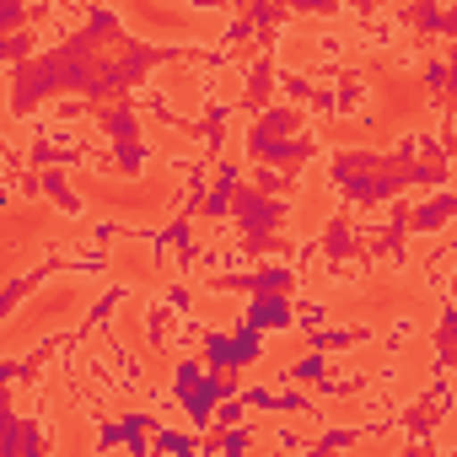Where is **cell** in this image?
I'll return each instance as SVG.
<instances>
[{
	"mask_svg": "<svg viewBox=\"0 0 457 457\" xmlns=\"http://www.w3.org/2000/svg\"><path fill=\"white\" fill-rule=\"evenodd\" d=\"M318 76L307 71H275V103H291V108H307V92H312Z\"/></svg>",
	"mask_w": 457,
	"mask_h": 457,
	"instance_id": "obj_3",
	"label": "cell"
},
{
	"mask_svg": "<svg viewBox=\"0 0 457 457\" xmlns=\"http://www.w3.org/2000/svg\"><path fill=\"white\" fill-rule=\"evenodd\" d=\"M167 6H172V0H167Z\"/></svg>",
	"mask_w": 457,
	"mask_h": 457,
	"instance_id": "obj_4",
	"label": "cell"
},
{
	"mask_svg": "<svg viewBox=\"0 0 457 457\" xmlns=\"http://www.w3.org/2000/svg\"><path fill=\"white\" fill-rule=\"evenodd\" d=\"M345 33H350V60H366V54L382 60L387 49H398V44L409 38L393 6H382V12H371V17H361V22H350Z\"/></svg>",
	"mask_w": 457,
	"mask_h": 457,
	"instance_id": "obj_1",
	"label": "cell"
},
{
	"mask_svg": "<svg viewBox=\"0 0 457 457\" xmlns=\"http://www.w3.org/2000/svg\"><path fill=\"white\" fill-rule=\"evenodd\" d=\"M425 334V318L420 312H393L387 323H377V355H403V350H414V339Z\"/></svg>",
	"mask_w": 457,
	"mask_h": 457,
	"instance_id": "obj_2",
	"label": "cell"
}]
</instances>
